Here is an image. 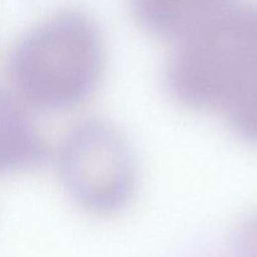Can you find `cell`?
<instances>
[{"mask_svg":"<svg viewBox=\"0 0 257 257\" xmlns=\"http://www.w3.org/2000/svg\"><path fill=\"white\" fill-rule=\"evenodd\" d=\"M63 183L83 208L109 213L133 195L136 161L124 136L109 122L87 119L73 127L59 153Z\"/></svg>","mask_w":257,"mask_h":257,"instance_id":"cell-2","label":"cell"},{"mask_svg":"<svg viewBox=\"0 0 257 257\" xmlns=\"http://www.w3.org/2000/svg\"><path fill=\"white\" fill-rule=\"evenodd\" d=\"M104 63L102 38L79 12H63L30 29L13 49L9 75L24 104L67 109L87 99Z\"/></svg>","mask_w":257,"mask_h":257,"instance_id":"cell-1","label":"cell"},{"mask_svg":"<svg viewBox=\"0 0 257 257\" xmlns=\"http://www.w3.org/2000/svg\"><path fill=\"white\" fill-rule=\"evenodd\" d=\"M44 157V145L24 103L0 90V173L30 167Z\"/></svg>","mask_w":257,"mask_h":257,"instance_id":"cell-4","label":"cell"},{"mask_svg":"<svg viewBox=\"0 0 257 257\" xmlns=\"http://www.w3.org/2000/svg\"><path fill=\"white\" fill-rule=\"evenodd\" d=\"M138 22L158 37L181 43L228 15V0H132Z\"/></svg>","mask_w":257,"mask_h":257,"instance_id":"cell-3","label":"cell"}]
</instances>
